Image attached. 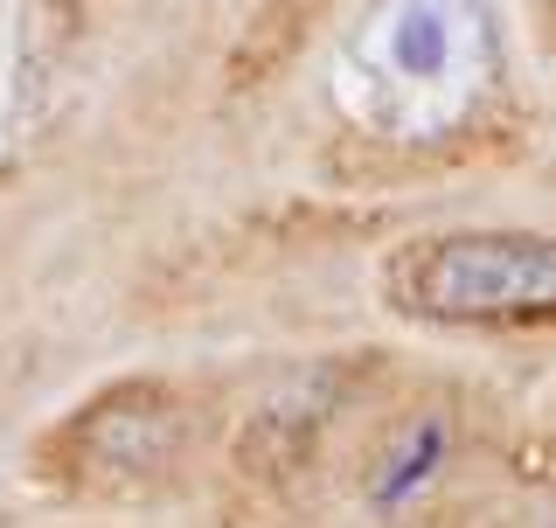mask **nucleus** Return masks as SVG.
Wrapping results in <instances>:
<instances>
[{"instance_id":"obj_1","label":"nucleus","mask_w":556,"mask_h":528,"mask_svg":"<svg viewBox=\"0 0 556 528\" xmlns=\"http://www.w3.org/2000/svg\"><path fill=\"white\" fill-rule=\"evenodd\" d=\"M501 70V22L486 0H369L334 42L327 91L355 139L439 153L486 118Z\"/></svg>"},{"instance_id":"obj_2","label":"nucleus","mask_w":556,"mask_h":528,"mask_svg":"<svg viewBox=\"0 0 556 528\" xmlns=\"http://www.w3.org/2000/svg\"><path fill=\"white\" fill-rule=\"evenodd\" d=\"M376 292L417 327H549L556 320V237L508 223L404 237L376 264Z\"/></svg>"},{"instance_id":"obj_3","label":"nucleus","mask_w":556,"mask_h":528,"mask_svg":"<svg viewBox=\"0 0 556 528\" xmlns=\"http://www.w3.org/2000/svg\"><path fill=\"white\" fill-rule=\"evenodd\" d=\"M188 438V403L167 382H118L63 425V452L77 460V487H147L174 466Z\"/></svg>"},{"instance_id":"obj_4","label":"nucleus","mask_w":556,"mask_h":528,"mask_svg":"<svg viewBox=\"0 0 556 528\" xmlns=\"http://www.w3.org/2000/svg\"><path fill=\"white\" fill-rule=\"evenodd\" d=\"M452 425H459V417H452L445 403H410V411L382 417V425L362 438L355 501L369 507V521L404 528L445 494V473L459 460V431Z\"/></svg>"},{"instance_id":"obj_5","label":"nucleus","mask_w":556,"mask_h":528,"mask_svg":"<svg viewBox=\"0 0 556 528\" xmlns=\"http://www.w3.org/2000/svg\"><path fill=\"white\" fill-rule=\"evenodd\" d=\"M334 411H341V376L334 368H300L286 390L265 397L251 417H243L237 445H243V460H251L257 473H271V480L278 473H300L313 438L334 425Z\"/></svg>"},{"instance_id":"obj_6","label":"nucleus","mask_w":556,"mask_h":528,"mask_svg":"<svg viewBox=\"0 0 556 528\" xmlns=\"http://www.w3.org/2000/svg\"><path fill=\"white\" fill-rule=\"evenodd\" d=\"M529 528H556V507H549V515H535V521H529Z\"/></svg>"}]
</instances>
